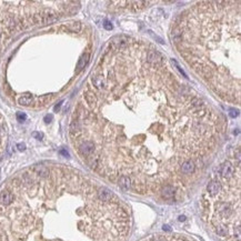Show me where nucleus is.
Returning <instances> with one entry per match:
<instances>
[{
	"mask_svg": "<svg viewBox=\"0 0 241 241\" xmlns=\"http://www.w3.org/2000/svg\"><path fill=\"white\" fill-rule=\"evenodd\" d=\"M240 178L238 155L219 166L200 199L202 220L226 241H240Z\"/></svg>",
	"mask_w": 241,
	"mask_h": 241,
	"instance_id": "obj_4",
	"label": "nucleus"
},
{
	"mask_svg": "<svg viewBox=\"0 0 241 241\" xmlns=\"http://www.w3.org/2000/svg\"><path fill=\"white\" fill-rule=\"evenodd\" d=\"M140 241H193L182 234H157L149 236Z\"/></svg>",
	"mask_w": 241,
	"mask_h": 241,
	"instance_id": "obj_5",
	"label": "nucleus"
},
{
	"mask_svg": "<svg viewBox=\"0 0 241 241\" xmlns=\"http://www.w3.org/2000/svg\"><path fill=\"white\" fill-rule=\"evenodd\" d=\"M224 131L219 111L153 45L112 39L70 122L71 145L106 181L135 195L181 201Z\"/></svg>",
	"mask_w": 241,
	"mask_h": 241,
	"instance_id": "obj_1",
	"label": "nucleus"
},
{
	"mask_svg": "<svg viewBox=\"0 0 241 241\" xmlns=\"http://www.w3.org/2000/svg\"><path fill=\"white\" fill-rule=\"evenodd\" d=\"M178 52L221 100L240 104V1H200L176 20Z\"/></svg>",
	"mask_w": 241,
	"mask_h": 241,
	"instance_id": "obj_3",
	"label": "nucleus"
},
{
	"mask_svg": "<svg viewBox=\"0 0 241 241\" xmlns=\"http://www.w3.org/2000/svg\"><path fill=\"white\" fill-rule=\"evenodd\" d=\"M129 208L81 171L41 163L0 190V241H127Z\"/></svg>",
	"mask_w": 241,
	"mask_h": 241,
	"instance_id": "obj_2",
	"label": "nucleus"
}]
</instances>
